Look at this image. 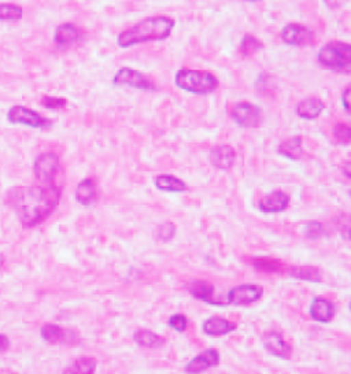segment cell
Instances as JSON below:
<instances>
[{"label":"cell","instance_id":"40","mask_svg":"<svg viewBox=\"0 0 351 374\" xmlns=\"http://www.w3.org/2000/svg\"><path fill=\"white\" fill-rule=\"evenodd\" d=\"M250 2H254V0H250Z\"/></svg>","mask_w":351,"mask_h":374},{"label":"cell","instance_id":"41","mask_svg":"<svg viewBox=\"0 0 351 374\" xmlns=\"http://www.w3.org/2000/svg\"><path fill=\"white\" fill-rule=\"evenodd\" d=\"M350 195H351V191H350Z\"/></svg>","mask_w":351,"mask_h":374},{"label":"cell","instance_id":"39","mask_svg":"<svg viewBox=\"0 0 351 374\" xmlns=\"http://www.w3.org/2000/svg\"><path fill=\"white\" fill-rule=\"evenodd\" d=\"M350 310H351V302H350Z\"/></svg>","mask_w":351,"mask_h":374},{"label":"cell","instance_id":"26","mask_svg":"<svg viewBox=\"0 0 351 374\" xmlns=\"http://www.w3.org/2000/svg\"><path fill=\"white\" fill-rule=\"evenodd\" d=\"M96 370V360L94 358H81L66 367L62 374H94Z\"/></svg>","mask_w":351,"mask_h":374},{"label":"cell","instance_id":"31","mask_svg":"<svg viewBox=\"0 0 351 374\" xmlns=\"http://www.w3.org/2000/svg\"><path fill=\"white\" fill-rule=\"evenodd\" d=\"M176 235V225L173 222H165L162 225H159L155 230V237L157 240L162 241V243H168Z\"/></svg>","mask_w":351,"mask_h":374},{"label":"cell","instance_id":"22","mask_svg":"<svg viewBox=\"0 0 351 374\" xmlns=\"http://www.w3.org/2000/svg\"><path fill=\"white\" fill-rule=\"evenodd\" d=\"M135 341L146 348H159L166 343V338L147 329H139L133 334Z\"/></svg>","mask_w":351,"mask_h":374},{"label":"cell","instance_id":"20","mask_svg":"<svg viewBox=\"0 0 351 374\" xmlns=\"http://www.w3.org/2000/svg\"><path fill=\"white\" fill-rule=\"evenodd\" d=\"M96 198H98V191H96V183L94 178H86L77 185L76 199L79 203L88 206L94 203Z\"/></svg>","mask_w":351,"mask_h":374},{"label":"cell","instance_id":"15","mask_svg":"<svg viewBox=\"0 0 351 374\" xmlns=\"http://www.w3.org/2000/svg\"><path fill=\"white\" fill-rule=\"evenodd\" d=\"M335 314H336V308L330 300L321 296L313 299V303L310 306V315L313 317L314 321L328 323L335 318Z\"/></svg>","mask_w":351,"mask_h":374},{"label":"cell","instance_id":"18","mask_svg":"<svg viewBox=\"0 0 351 374\" xmlns=\"http://www.w3.org/2000/svg\"><path fill=\"white\" fill-rule=\"evenodd\" d=\"M81 39V31L75 24H62L57 28L54 40L58 46H70Z\"/></svg>","mask_w":351,"mask_h":374},{"label":"cell","instance_id":"21","mask_svg":"<svg viewBox=\"0 0 351 374\" xmlns=\"http://www.w3.org/2000/svg\"><path fill=\"white\" fill-rule=\"evenodd\" d=\"M190 293L194 297H196L199 300H203L209 304H216V306L224 304V303L217 302L214 299V286L207 281H195L190 288Z\"/></svg>","mask_w":351,"mask_h":374},{"label":"cell","instance_id":"9","mask_svg":"<svg viewBox=\"0 0 351 374\" xmlns=\"http://www.w3.org/2000/svg\"><path fill=\"white\" fill-rule=\"evenodd\" d=\"M263 295V289L259 285L254 284H243L232 288L228 292L226 303L233 306H247L258 302Z\"/></svg>","mask_w":351,"mask_h":374},{"label":"cell","instance_id":"24","mask_svg":"<svg viewBox=\"0 0 351 374\" xmlns=\"http://www.w3.org/2000/svg\"><path fill=\"white\" fill-rule=\"evenodd\" d=\"M278 152L289 159H300L303 155V147H302V137L296 136L292 139H288L283 142L278 146Z\"/></svg>","mask_w":351,"mask_h":374},{"label":"cell","instance_id":"14","mask_svg":"<svg viewBox=\"0 0 351 374\" xmlns=\"http://www.w3.org/2000/svg\"><path fill=\"white\" fill-rule=\"evenodd\" d=\"M236 159V151L229 144L217 146L210 152L211 163L220 170H229Z\"/></svg>","mask_w":351,"mask_h":374},{"label":"cell","instance_id":"33","mask_svg":"<svg viewBox=\"0 0 351 374\" xmlns=\"http://www.w3.org/2000/svg\"><path fill=\"white\" fill-rule=\"evenodd\" d=\"M42 105L44 106V107H47V109H64V107H66V105H68V101L66 99H64V98H58V96H43V99H42Z\"/></svg>","mask_w":351,"mask_h":374},{"label":"cell","instance_id":"5","mask_svg":"<svg viewBox=\"0 0 351 374\" xmlns=\"http://www.w3.org/2000/svg\"><path fill=\"white\" fill-rule=\"evenodd\" d=\"M60 170V158L55 152H42L35 163L34 172L40 185H55V177Z\"/></svg>","mask_w":351,"mask_h":374},{"label":"cell","instance_id":"7","mask_svg":"<svg viewBox=\"0 0 351 374\" xmlns=\"http://www.w3.org/2000/svg\"><path fill=\"white\" fill-rule=\"evenodd\" d=\"M113 83L116 85H128L133 87L138 90H146V91H153L155 90V83L146 76L142 72H138L131 68H122L117 72V75L113 79Z\"/></svg>","mask_w":351,"mask_h":374},{"label":"cell","instance_id":"13","mask_svg":"<svg viewBox=\"0 0 351 374\" xmlns=\"http://www.w3.org/2000/svg\"><path fill=\"white\" fill-rule=\"evenodd\" d=\"M263 347L278 358H289L292 353V345L278 332H266L262 337Z\"/></svg>","mask_w":351,"mask_h":374},{"label":"cell","instance_id":"4","mask_svg":"<svg viewBox=\"0 0 351 374\" xmlns=\"http://www.w3.org/2000/svg\"><path fill=\"white\" fill-rule=\"evenodd\" d=\"M176 84L188 92L206 95L218 88V80L206 70L183 69L176 75Z\"/></svg>","mask_w":351,"mask_h":374},{"label":"cell","instance_id":"17","mask_svg":"<svg viewBox=\"0 0 351 374\" xmlns=\"http://www.w3.org/2000/svg\"><path fill=\"white\" fill-rule=\"evenodd\" d=\"M203 332L207 336H214V337H220V336H225L233 330H236L237 325L226 318L222 317H210L203 322Z\"/></svg>","mask_w":351,"mask_h":374},{"label":"cell","instance_id":"6","mask_svg":"<svg viewBox=\"0 0 351 374\" xmlns=\"http://www.w3.org/2000/svg\"><path fill=\"white\" fill-rule=\"evenodd\" d=\"M8 120L12 124L27 125V126L39 128V129H46L53 125L50 120L44 118L38 111L28 109L25 106H13L8 113Z\"/></svg>","mask_w":351,"mask_h":374},{"label":"cell","instance_id":"3","mask_svg":"<svg viewBox=\"0 0 351 374\" xmlns=\"http://www.w3.org/2000/svg\"><path fill=\"white\" fill-rule=\"evenodd\" d=\"M318 62L337 73H351V44L329 42L318 53Z\"/></svg>","mask_w":351,"mask_h":374},{"label":"cell","instance_id":"25","mask_svg":"<svg viewBox=\"0 0 351 374\" xmlns=\"http://www.w3.org/2000/svg\"><path fill=\"white\" fill-rule=\"evenodd\" d=\"M289 276L303 281H311V282L321 281V273L314 266H294L289 269Z\"/></svg>","mask_w":351,"mask_h":374},{"label":"cell","instance_id":"36","mask_svg":"<svg viewBox=\"0 0 351 374\" xmlns=\"http://www.w3.org/2000/svg\"><path fill=\"white\" fill-rule=\"evenodd\" d=\"M10 347V340L8 336L5 334H0V353L2 352H6Z\"/></svg>","mask_w":351,"mask_h":374},{"label":"cell","instance_id":"37","mask_svg":"<svg viewBox=\"0 0 351 374\" xmlns=\"http://www.w3.org/2000/svg\"><path fill=\"white\" fill-rule=\"evenodd\" d=\"M341 236L346 240H351V225L350 224H347L341 228Z\"/></svg>","mask_w":351,"mask_h":374},{"label":"cell","instance_id":"10","mask_svg":"<svg viewBox=\"0 0 351 374\" xmlns=\"http://www.w3.org/2000/svg\"><path fill=\"white\" fill-rule=\"evenodd\" d=\"M281 39L289 44L296 47H306L314 44L315 36L311 29L300 24H288L281 31Z\"/></svg>","mask_w":351,"mask_h":374},{"label":"cell","instance_id":"35","mask_svg":"<svg viewBox=\"0 0 351 374\" xmlns=\"http://www.w3.org/2000/svg\"><path fill=\"white\" fill-rule=\"evenodd\" d=\"M343 106L348 113H351V84L343 92Z\"/></svg>","mask_w":351,"mask_h":374},{"label":"cell","instance_id":"27","mask_svg":"<svg viewBox=\"0 0 351 374\" xmlns=\"http://www.w3.org/2000/svg\"><path fill=\"white\" fill-rule=\"evenodd\" d=\"M24 16L21 6L14 3H0V21H18Z\"/></svg>","mask_w":351,"mask_h":374},{"label":"cell","instance_id":"2","mask_svg":"<svg viewBox=\"0 0 351 374\" xmlns=\"http://www.w3.org/2000/svg\"><path fill=\"white\" fill-rule=\"evenodd\" d=\"M174 28V20L166 16L147 17L132 28L120 34L117 42L121 49H128L136 44L148 42L165 40L170 36Z\"/></svg>","mask_w":351,"mask_h":374},{"label":"cell","instance_id":"29","mask_svg":"<svg viewBox=\"0 0 351 374\" xmlns=\"http://www.w3.org/2000/svg\"><path fill=\"white\" fill-rule=\"evenodd\" d=\"M262 49H263V44L257 38H254L251 35H247V36L243 38L239 50H240V54L243 57H251V55L257 54Z\"/></svg>","mask_w":351,"mask_h":374},{"label":"cell","instance_id":"1","mask_svg":"<svg viewBox=\"0 0 351 374\" xmlns=\"http://www.w3.org/2000/svg\"><path fill=\"white\" fill-rule=\"evenodd\" d=\"M62 191L57 185H34L13 188L8 200L16 210L21 224L34 228L43 224L57 209Z\"/></svg>","mask_w":351,"mask_h":374},{"label":"cell","instance_id":"30","mask_svg":"<svg viewBox=\"0 0 351 374\" xmlns=\"http://www.w3.org/2000/svg\"><path fill=\"white\" fill-rule=\"evenodd\" d=\"M333 136L337 143L348 144L351 143V124L350 122H339L333 128Z\"/></svg>","mask_w":351,"mask_h":374},{"label":"cell","instance_id":"28","mask_svg":"<svg viewBox=\"0 0 351 374\" xmlns=\"http://www.w3.org/2000/svg\"><path fill=\"white\" fill-rule=\"evenodd\" d=\"M252 266L258 270H262V271H266V273H277V271H281L283 267H281V262H278L277 259H273V258H268V256H259V258H255L252 261Z\"/></svg>","mask_w":351,"mask_h":374},{"label":"cell","instance_id":"32","mask_svg":"<svg viewBox=\"0 0 351 374\" xmlns=\"http://www.w3.org/2000/svg\"><path fill=\"white\" fill-rule=\"evenodd\" d=\"M304 235H306L307 239H318L324 235V226L317 221L309 222L304 226Z\"/></svg>","mask_w":351,"mask_h":374},{"label":"cell","instance_id":"38","mask_svg":"<svg viewBox=\"0 0 351 374\" xmlns=\"http://www.w3.org/2000/svg\"><path fill=\"white\" fill-rule=\"evenodd\" d=\"M343 173H344L347 177L351 178V161H348V162H346V163L343 165Z\"/></svg>","mask_w":351,"mask_h":374},{"label":"cell","instance_id":"19","mask_svg":"<svg viewBox=\"0 0 351 374\" xmlns=\"http://www.w3.org/2000/svg\"><path fill=\"white\" fill-rule=\"evenodd\" d=\"M325 105L322 101L317 99V98H309L302 101L298 107H296V113L299 117L304 118V120H315L317 117H320V114L324 111Z\"/></svg>","mask_w":351,"mask_h":374},{"label":"cell","instance_id":"11","mask_svg":"<svg viewBox=\"0 0 351 374\" xmlns=\"http://www.w3.org/2000/svg\"><path fill=\"white\" fill-rule=\"evenodd\" d=\"M42 337L46 343L55 345V344H64V345H75L80 341L77 332L62 328L60 325L47 323L42 328Z\"/></svg>","mask_w":351,"mask_h":374},{"label":"cell","instance_id":"8","mask_svg":"<svg viewBox=\"0 0 351 374\" xmlns=\"http://www.w3.org/2000/svg\"><path fill=\"white\" fill-rule=\"evenodd\" d=\"M232 117L237 125L242 128H258L262 124L263 116L261 109L248 102H240L235 105L232 110Z\"/></svg>","mask_w":351,"mask_h":374},{"label":"cell","instance_id":"16","mask_svg":"<svg viewBox=\"0 0 351 374\" xmlns=\"http://www.w3.org/2000/svg\"><path fill=\"white\" fill-rule=\"evenodd\" d=\"M289 204V196L283 191H273L259 200L262 213H281Z\"/></svg>","mask_w":351,"mask_h":374},{"label":"cell","instance_id":"23","mask_svg":"<svg viewBox=\"0 0 351 374\" xmlns=\"http://www.w3.org/2000/svg\"><path fill=\"white\" fill-rule=\"evenodd\" d=\"M155 185L158 189L165 192H184L187 191V184L170 174H161L155 178Z\"/></svg>","mask_w":351,"mask_h":374},{"label":"cell","instance_id":"34","mask_svg":"<svg viewBox=\"0 0 351 374\" xmlns=\"http://www.w3.org/2000/svg\"><path fill=\"white\" fill-rule=\"evenodd\" d=\"M169 325L177 332H185L188 326V319L183 314H174L169 318Z\"/></svg>","mask_w":351,"mask_h":374},{"label":"cell","instance_id":"12","mask_svg":"<svg viewBox=\"0 0 351 374\" xmlns=\"http://www.w3.org/2000/svg\"><path fill=\"white\" fill-rule=\"evenodd\" d=\"M220 363V352L216 348H209L199 355H196L192 360H190L185 366V371L188 374H199L210 367L218 366Z\"/></svg>","mask_w":351,"mask_h":374}]
</instances>
